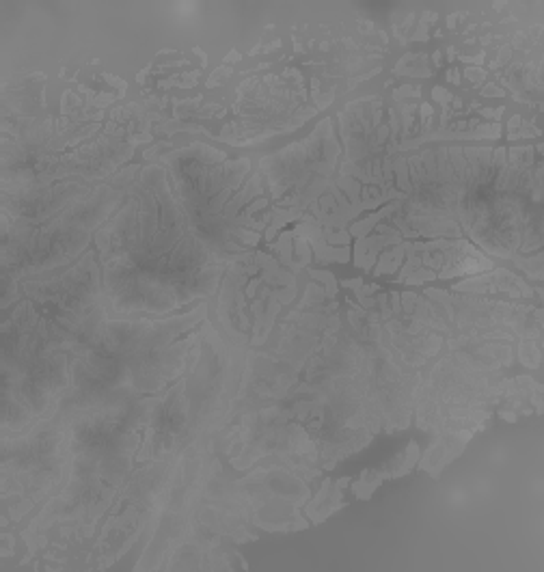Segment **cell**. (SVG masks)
I'll return each instance as SVG.
<instances>
[{"label":"cell","instance_id":"6","mask_svg":"<svg viewBox=\"0 0 544 572\" xmlns=\"http://www.w3.org/2000/svg\"><path fill=\"white\" fill-rule=\"evenodd\" d=\"M344 484H348L346 478H344L342 482H339V484L335 486L333 493H331V486H333L331 480L324 482L322 493L318 495V499H316L314 503H309L307 510H305V512L311 516V521L320 523V521L326 519V516L333 514L337 508L344 506V501H339V497H342V486H344Z\"/></svg>","mask_w":544,"mask_h":572},{"label":"cell","instance_id":"7","mask_svg":"<svg viewBox=\"0 0 544 572\" xmlns=\"http://www.w3.org/2000/svg\"><path fill=\"white\" fill-rule=\"evenodd\" d=\"M521 361L527 367H538L540 365V348L534 339H523L521 342Z\"/></svg>","mask_w":544,"mask_h":572},{"label":"cell","instance_id":"4","mask_svg":"<svg viewBox=\"0 0 544 572\" xmlns=\"http://www.w3.org/2000/svg\"><path fill=\"white\" fill-rule=\"evenodd\" d=\"M456 292H475V294H486V292H508L512 296H532V288H527V283L521 281L519 277H514L510 270H491L488 275L478 277V279H467L458 283Z\"/></svg>","mask_w":544,"mask_h":572},{"label":"cell","instance_id":"5","mask_svg":"<svg viewBox=\"0 0 544 572\" xmlns=\"http://www.w3.org/2000/svg\"><path fill=\"white\" fill-rule=\"evenodd\" d=\"M471 439V430H454V432H441V437L437 443H432L428 454L421 460V469H426L432 475H439V471L452 462L460 452L462 447L467 445Z\"/></svg>","mask_w":544,"mask_h":572},{"label":"cell","instance_id":"2","mask_svg":"<svg viewBox=\"0 0 544 572\" xmlns=\"http://www.w3.org/2000/svg\"><path fill=\"white\" fill-rule=\"evenodd\" d=\"M296 294V281L268 255L247 253L231 262L221 292L219 318L231 342L257 346L266 342L272 320Z\"/></svg>","mask_w":544,"mask_h":572},{"label":"cell","instance_id":"1","mask_svg":"<svg viewBox=\"0 0 544 572\" xmlns=\"http://www.w3.org/2000/svg\"><path fill=\"white\" fill-rule=\"evenodd\" d=\"M104 301L115 316L171 313L216 294L225 264L188 225L162 167H147L98 234Z\"/></svg>","mask_w":544,"mask_h":572},{"label":"cell","instance_id":"3","mask_svg":"<svg viewBox=\"0 0 544 572\" xmlns=\"http://www.w3.org/2000/svg\"><path fill=\"white\" fill-rule=\"evenodd\" d=\"M337 156L339 145L331 130V121L324 119L309 139L262 160V171L270 184L272 197L281 206L301 212L329 186Z\"/></svg>","mask_w":544,"mask_h":572}]
</instances>
